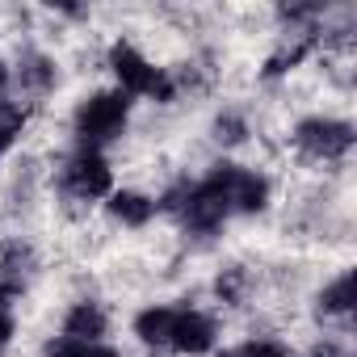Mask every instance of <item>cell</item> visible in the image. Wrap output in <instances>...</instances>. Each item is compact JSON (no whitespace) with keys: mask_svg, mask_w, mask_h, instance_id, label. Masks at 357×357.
<instances>
[{"mask_svg":"<svg viewBox=\"0 0 357 357\" xmlns=\"http://www.w3.org/2000/svg\"><path fill=\"white\" fill-rule=\"evenodd\" d=\"M109 68H114V76H118V84H122L126 97H168L172 93L168 80H164V72L151 68L130 43H118L109 51Z\"/></svg>","mask_w":357,"mask_h":357,"instance_id":"7a4b0ae2","label":"cell"},{"mask_svg":"<svg viewBox=\"0 0 357 357\" xmlns=\"http://www.w3.org/2000/svg\"><path fill=\"white\" fill-rule=\"evenodd\" d=\"M231 357H286L278 344H269V340H252V344H244L240 353H231Z\"/></svg>","mask_w":357,"mask_h":357,"instance_id":"5bb4252c","label":"cell"},{"mask_svg":"<svg viewBox=\"0 0 357 357\" xmlns=\"http://www.w3.org/2000/svg\"><path fill=\"white\" fill-rule=\"evenodd\" d=\"M126 118H130V97L122 89L114 93H93L89 101H80L76 109V139H80V151H101L105 143H114L122 130H126Z\"/></svg>","mask_w":357,"mask_h":357,"instance_id":"6da1fadb","label":"cell"},{"mask_svg":"<svg viewBox=\"0 0 357 357\" xmlns=\"http://www.w3.org/2000/svg\"><path fill=\"white\" fill-rule=\"evenodd\" d=\"M168 324H172V307H147V311L135 319V332H139L147 344H168Z\"/></svg>","mask_w":357,"mask_h":357,"instance_id":"9c48e42d","label":"cell"},{"mask_svg":"<svg viewBox=\"0 0 357 357\" xmlns=\"http://www.w3.org/2000/svg\"><path fill=\"white\" fill-rule=\"evenodd\" d=\"M47 357H118L114 349L105 344H84V340H59L47 349Z\"/></svg>","mask_w":357,"mask_h":357,"instance_id":"7c38bea8","label":"cell"},{"mask_svg":"<svg viewBox=\"0 0 357 357\" xmlns=\"http://www.w3.org/2000/svg\"><path fill=\"white\" fill-rule=\"evenodd\" d=\"M5 89H9V72H5V63H0V97H5Z\"/></svg>","mask_w":357,"mask_h":357,"instance_id":"9a60e30c","label":"cell"},{"mask_svg":"<svg viewBox=\"0 0 357 357\" xmlns=\"http://www.w3.org/2000/svg\"><path fill=\"white\" fill-rule=\"evenodd\" d=\"M151 211H155V202L143 198V194H114L109 198V215L118 223H126V227H143L151 219Z\"/></svg>","mask_w":357,"mask_h":357,"instance_id":"ba28073f","label":"cell"},{"mask_svg":"<svg viewBox=\"0 0 357 357\" xmlns=\"http://www.w3.org/2000/svg\"><path fill=\"white\" fill-rule=\"evenodd\" d=\"M22 80H30V84L47 89V84L55 80V72H51V63H47V59H30V68H22Z\"/></svg>","mask_w":357,"mask_h":357,"instance_id":"4fadbf2b","label":"cell"},{"mask_svg":"<svg viewBox=\"0 0 357 357\" xmlns=\"http://www.w3.org/2000/svg\"><path fill=\"white\" fill-rule=\"evenodd\" d=\"M298 147L315 160H340L349 147H353V126L349 122H336V118H311L298 126Z\"/></svg>","mask_w":357,"mask_h":357,"instance_id":"5b68a950","label":"cell"},{"mask_svg":"<svg viewBox=\"0 0 357 357\" xmlns=\"http://www.w3.org/2000/svg\"><path fill=\"white\" fill-rule=\"evenodd\" d=\"M105 336V311L97 303H76L68 324H63V340H84V344H101Z\"/></svg>","mask_w":357,"mask_h":357,"instance_id":"52a82bcc","label":"cell"},{"mask_svg":"<svg viewBox=\"0 0 357 357\" xmlns=\"http://www.w3.org/2000/svg\"><path fill=\"white\" fill-rule=\"evenodd\" d=\"M63 190L80 202H97L114 190V172L101 160V151H76L63 168Z\"/></svg>","mask_w":357,"mask_h":357,"instance_id":"277c9868","label":"cell"},{"mask_svg":"<svg viewBox=\"0 0 357 357\" xmlns=\"http://www.w3.org/2000/svg\"><path fill=\"white\" fill-rule=\"evenodd\" d=\"M0 311H5V290H0Z\"/></svg>","mask_w":357,"mask_h":357,"instance_id":"2e32d148","label":"cell"},{"mask_svg":"<svg viewBox=\"0 0 357 357\" xmlns=\"http://www.w3.org/2000/svg\"><path fill=\"white\" fill-rule=\"evenodd\" d=\"M22 126H26V109L13 105V101H0V151L13 147V139L22 135Z\"/></svg>","mask_w":357,"mask_h":357,"instance_id":"8fae6325","label":"cell"},{"mask_svg":"<svg viewBox=\"0 0 357 357\" xmlns=\"http://www.w3.org/2000/svg\"><path fill=\"white\" fill-rule=\"evenodd\" d=\"M168 349H176V353H206V349H215V324H211V315L190 311V307H172Z\"/></svg>","mask_w":357,"mask_h":357,"instance_id":"8992f818","label":"cell"},{"mask_svg":"<svg viewBox=\"0 0 357 357\" xmlns=\"http://www.w3.org/2000/svg\"><path fill=\"white\" fill-rule=\"evenodd\" d=\"M319 307L332 311V315H344V311L353 307V273H340V278L319 294Z\"/></svg>","mask_w":357,"mask_h":357,"instance_id":"30bf717a","label":"cell"},{"mask_svg":"<svg viewBox=\"0 0 357 357\" xmlns=\"http://www.w3.org/2000/svg\"><path fill=\"white\" fill-rule=\"evenodd\" d=\"M181 215H185V223L194 227V231H215L223 219H231L236 211H231V198H227V185H223V172L215 168L202 185H194L190 194H185V202H181Z\"/></svg>","mask_w":357,"mask_h":357,"instance_id":"3957f363","label":"cell"}]
</instances>
